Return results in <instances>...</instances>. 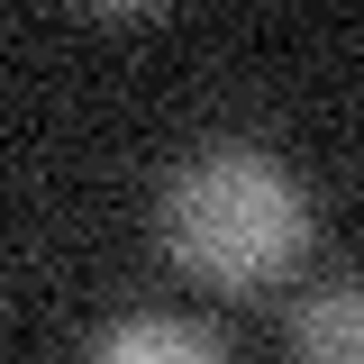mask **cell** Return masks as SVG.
<instances>
[{"label":"cell","mask_w":364,"mask_h":364,"mask_svg":"<svg viewBox=\"0 0 364 364\" xmlns=\"http://www.w3.org/2000/svg\"><path fill=\"white\" fill-rule=\"evenodd\" d=\"M291 364H364V282L337 273L291 310Z\"/></svg>","instance_id":"2"},{"label":"cell","mask_w":364,"mask_h":364,"mask_svg":"<svg viewBox=\"0 0 364 364\" xmlns=\"http://www.w3.org/2000/svg\"><path fill=\"white\" fill-rule=\"evenodd\" d=\"M91 364H228V346L191 318H164V310H136L119 328H100Z\"/></svg>","instance_id":"3"},{"label":"cell","mask_w":364,"mask_h":364,"mask_svg":"<svg viewBox=\"0 0 364 364\" xmlns=\"http://www.w3.org/2000/svg\"><path fill=\"white\" fill-rule=\"evenodd\" d=\"M155 246L173 255L182 282L200 291H273L310 264L318 246V210H310V182L291 173L282 155L264 146H210L191 155L164 200H155Z\"/></svg>","instance_id":"1"}]
</instances>
